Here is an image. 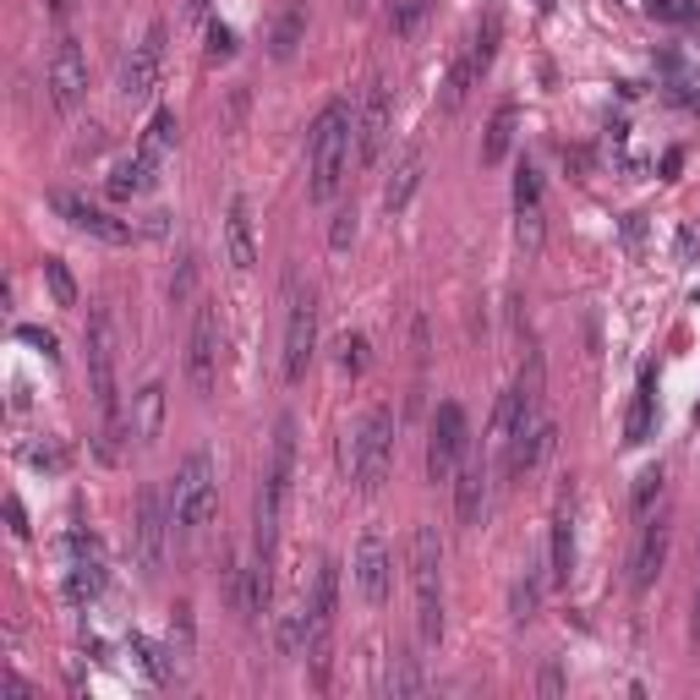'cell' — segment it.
Wrapping results in <instances>:
<instances>
[{
	"instance_id": "obj_1",
	"label": "cell",
	"mask_w": 700,
	"mask_h": 700,
	"mask_svg": "<svg viewBox=\"0 0 700 700\" xmlns=\"http://www.w3.org/2000/svg\"><path fill=\"white\" fill-rule=\"evenodd\" d=\"M351 138H356V116L345 99L323 105L312 132H306V159H312V181H306V197L312 203H334L340 186H345V164H351Z\"/></svg>"
},
{
	"instance_id": "obj_2",
	"label": "cell",
	"mask_w": 700,
	"mask_h": 700,
	"mask_svg": "<svg viewBox=\"0 0 700 700\" xmlns=\"http://www.w3.org/2000/svg\"><path fill=\"white\" fill-rule=\"evenodd\" d=\"M88 384H94V406H99V454L116 460V438H121V389H116V317L105 306L88 312Z\"/></svg>"
},
{
	"instance_id": "obj_3",
	"label": "cell",
	"mask_w": 700,
	"mask_h": 700,
	"mask_svg": "<svg viewBox=\"0 0 700 700\" xmlns=\"http://www.w3.org/2000/svg\"><path fill=\"white\" fill-rule=\"evenodd\" d=\"M290 476H295V417H280L274 427V454H269V476L258 493V531H252V559L274 563V542H280V520L290 504Z\"/></svg>"
},
{
	"instance_id": "obj_4",
	"label": "cell",
	"mask_w": 700,
	"mask_h": 700,
	"mask_svg": "<svg viewBox=\"0 0 700 700\" xmlns=\"http://www.w3.org/2000/svg\"><path fill=\"white\" fill-rule=\"evenodd\" d=\"M219 509V471H214V454H186L181 471H175V487H170V526L175 537H197Z\"/></svg>"
},
{
	"instance_id": "obj_5",
	"label": "cell",
	"mask_w": 700,
	"mask_h": 700,
	"mask_svg": "<svg viewBox=\"0 0 700 700\" xmlns=\"http://www.w3.org/2000/svg\"><path fill=\"white\" fill-rule=\"evenodd\" d=\"M411 585H417V629L427 646L443 640V542L432 526L411 531Z\"/></svg>"
},
{
	"instance_id": "obj_6",
	"label": "cell",
	"mask_w": 700,
	"mask_h": 700,
	"mask_svg": "<svg viewBox=\"0 0 700 700\" xmlns=\"http://www.w3.org/2000/svg\"><path fill=\"white\" fill-rule=\"evenodd\" d=\"M395 465V411L389 406H373L367 421L356 427V438L345 443V471L356 482V493H378L384 476Z\"/></svg>"
},
{
	"instance_id": "obj_7",
	"label": "cell",
	"mask_w": 700,
	"mask_h": 700,
	"mask_svg": "<svg viewBox=\"0 0 700 700\" xmlns=\"http://www.w3.org/2000/svg\"><path fill=\"white\" fill-rule=\"evenodd\" d=\"M186 384L197 400H214L219 384V306L203 301L192 312V334H186Z\"/></svg>"
},
{
	"instance_id": "obj_8",
	"label": "cell",
	"mask_w": 700,
	"mask_h": 700,
	"mask_svg": "<svg viewBox=\"0 0 700 700\" xmlns=\"http://www.w3.org/2000/svg\"><path fill=\"white\" fill-rule=\"evenodd\" d=\"M317 351V301L312 290L290 284V312H284V384H301Z\"/></svg>"
},
{
	"instance_id": "obj_9",
	"label": "cell",
	"mask_w": 700,
	"mask_h": 700,
	"mask_svg": "<svg viewBox=\"0 0 700 700\" xmlns=\"http://www.w3.org/2000/svg\"><path fill=\"white\" fill-rule=\"evenodd\" d=\"M170 498L159 487H142L138 493V520H132V542H138V569L142 574H159L164 563V542H170Z\"/></svg>"
},
{
	"instance_id": "obj_10",
	"label": "cell",
	"mask_w": 700,
	"mask_h": 700,
	"mask_svg": "<svg viewBox=\"0 0 700 700\" xmlns=\"http://www.w3.org/2000/svg\"><path fill=\"white\" fill-rule=\"evenodd\" d=\"M465 411L454 406V400H443L438 411H432V438H427V476L432 482H449L454 471H460V460H465Z\"/></svg>"
},
{
	"instance_id": "obj_11",
	"label": "cell",
	"mask_w": 700,
	"mask_h": 700,
	"mask_svg": "<svg viewBox=\"0 0 700 700\" xmlns=\"http://www.w3.org/2000/svg\"><path fill=\"white\" fill-rule=\"evenodd\" d=\"M164 39H170V28L153 22V28L142 33V44H132V55H127V66H121V99H127V105H142V99L153 94L159 66H164Z\"/></svg>"
},
{
	"instance_id": "obj_12",
	"label": "cell",
	"mask_w": 700,
	"mask_h": 700,
	"mask_svg": "<svg viewBox=\"0 0 700 700\" xmlns=\"http://www.w3.org/2000/svg\"><path fill=\"white\" fill-rule=\"evenodd\" d=\"M83 94H88V55H83L77 39H61L55 55H50V105L66 116V110L83 105Z\"/></svg>"
},
{
	"instance_id": "obj_13",
	"label": "cell",
	"mask_w": 700,
	"mask_h": 700,
	"mask_svg": "<svg viewBox=\"0 0 700 700\" xmlns=\"http://www.w3.org/2000/svg\"><path fill=\"white\" fill-rule=\"evenodd\" d=\"M356 591H362L367 607H384L389 591H395V553H389V542L378 531H367L356 542Z\"/></svg>"
},
{
	"instance_id": "obj_14",
	"label": "cell",
	"mask_w": 700,
	"mask_h": 700,
	"mask_svg": "<svg viewBox=\"0 0 700 700\" xmlns=\"http://www.w3.org/2000/svg\"><path fill=\"white\" fill-rule=\"evenodd\" d=\"M389 127H395V88L378 77L367 88V105H362V121H356V153H362V164H378V153L389 148Z\"/></svg>"
},
{
	"instance_id": "obj_15",
	"label": "cell",
	"mask_w": 700,
	"mask_h": 700,
	"mask_svg": "<svg viewBox=\"0 0 700 700\" xmlns=\"http://www.w3.org/2000/svg\"><path fill=\"white\" fill-rule=\"evenodd\" d=\"M50 203H55V214H61L72 230H83V236H94V241H110V247H127V241H132V225H127V219H116V214L83 203L77 192H55Z\"/></svg>"
},
{
	"instance_id": "obj_16",
	"label": "cell",
	"mask_w": 700,
	"mask_h": 700,
	"mask_svg": "<svg viewBox=\"0 0 700 700\" xmlns=\"http://www.w3.org/2000/svg\"><path fill=\"white\" fill-rule=\"evenodd\" d=\"M548 574L553 585L574 580V482L559 493V509H553V542H548Z\"/></svg>"
},
{
	"instance_id": "obj_17",
	"label": "cell",
	"mask_w": 700,
	"mask_h": 700,
	"mask_svg": "<svg viewBox=\"0 0 700 700\" xmlns=\"http://www.w3.org/2000/svg\"><path fill=\"white\" fill-rule=\"evenodd\" d=\"M663 563H668V515L646 520V531L635 542V559H629V585L635 591H651L657 574H663Z\"/></svg>"
},
{
	"instance_id": "obj_18",
	"label": "cell",
	"mask_w": 700,
	"mask_h": 700,
	"mask_svg": "<svg viewBox=\"0 0 700 700\" xmlns=\"http://www.w3.org/2000/svg\"><path fill=\"white\" fill-rule=\"evenodd\" d=\"M225 258L236 274H247L258 263V236H252V203L247 197H230V214H225Z\"/></svg>"
},
{
	"instance_id": "obj_19",
	"label": "cell",
	"mask_w": 700,
	"mask_h": 700,
	"mask_svg": "<svg viewBox=\"0 0 700 700\" xmlns=\"http://www.w3.org/2000/svg\"><path fill=\"white\" fill-rule=\"evenodd\" d=\"M421 170H427V153H421V148H406L400 164H395V175L384 181V208H389V214H406V208H411V197H417V186H421Z\"/></svg>"
},
{
	"instance_id": "obj_20",
	"label": "cell",
	"mask_w": 700,
	"mask_h": 700,
	"mask_svg": "<svg viewBox=\"0 0 700 700\" xmlns=\"http://www.w3.org/2000/svg\"><path fill=\"white\" fill-rule=\"evenodd\" d=\"M482 504H487V465L471 460V465H460V476H454V515H460L465 526H476V520H482Z\"/></svg>"
},
{
	"instance_id": "obj_21",
	"label": "cell",
	"mask_w": 700,
	"mask_h": 700,
	"mask_svg": "<svg viewBox=\"0 0 700 700\" xmlns=\"http://www.w3.org/2000/svg\"><path fill=\"white\" fill-rule=\"evenodd\" d=\"M269 559H252L241 569V591H236V602H241V618L247 624H258L263 613H269V591H274V580H269Z\"/></svg>"
},
{
	"instance_id": "obj_22",
	"label": "cell",
	"mask_w": 700,
	"mask_h": 700,
	"mask_svg": "<svg viewBox=\"0 0 700 700\" xmlns=\"http://www.w3.org/2000/svg\"><path fill=\"white\" fill-rule=\"evenodd\" d=\"M651 421H657V373H646L640 389H635V400H629L624 443H646V438H651Z\"/></svg>"
},
{
	"instance_id": "obj_23",
	"label": "cell",
	"mask_w": 700,
	"mask_h": 700,
	"mask_svg": "<svg viewBox=\"0 0 700 700\" xmlns=\"http://www.w3.org/2000/svg\"><path fill=\"white\" fill-rule=\"evenodd\" d=\"M476 77H482V66H476V55H471V44H465V50L454 55L449 77H443V99H438V105H443V116H454V110L465 105V94H471V83H476Z\"/></svg>"
},
{
	"instance_id": "obj_24",
	"label": "cell",
	"mask_w": 700,
	"mask_h": 700,
	"mask_svg": "<svg viewBox=\"0 0 700 700\" xmlns=\"http://www.w3.org/2000/svg\"><path fill=\"white\" fill-rule=\"evenodd\" d=\"M515 127H520V110H515V105H498L493 121H487V138H482V164H504V159H509Z\"/></svg>"
},
{
	"instance_id": "obj_25",
	"label": "cell",
	"mask_w": 700,
	"mask_h": 700,
	"mask_svg": "<svg viewBox=\"0 0 700 700\" xmlns=\"http://www.w3.org/2000/svg\"><path fill=\"white\" fill-rule=\"evenodd\" d=\"M99 591H105V559H72V569H66V602L88 607Z\"/></svg>"
},
{
	"instance_id": "obj_26",
	"label": "cell",
	"mask_w": 700,
	"mask_h": 700,
	"mask_svg": "<svg viewBox=\"0 0 700 700\" xmlns=\"http://www.w3.org/2000/svg\"><path fill=\"white\" fill-rule=\"evenodd\" d=\"M301 33H306V0H290V6L280 11V22H274V33H269V50H274V61H290V55H295Z\"/></svg>"
},
{
	"instance_id": "obj_27",
	"label": "cell",
	"mask_w": 700,
	"mask_h": 700,
	"mask_svg": "<svg viewBox=\"0 0 700 700\" xmlns=\"http://www.w3.org/2000/svg\"><path fill=\"white\" fill-rule=\"evenodd\" d=\"M153 170H159V164H148V159L138 153V159H127V164H121V170L105 181V192H110L116 203H127V197H138V192H148V186H153Z\"/></svg>"
},
{
	"instance_id": "obj_28",
	"label": "cell",
	"mask_w": 700,
	"mask_h": 700,
	"mask_svg": "<svg viewBox=\"0 0 700 700\" xmlns=\"http://www.w3.org/2000/svg\"><path fill=\"white\" fill-rule=\"evenodd\" d=\"M164 427V384H148L138 395V417H132V438L138 443H153Z\"/></svg>"
},
{
	"instance_id": "obj_29",
	"label": "cell",
	"mask_w": 700,
	"mask_h": 700,
	"mask_svg": "<svg viewBox=\"0 0 700 700\" xmlns=\"http://www.w3.org/2000/svg\"><path fill=\"white\" fill-rule=\"evenodd\" d=\"M175 132H181V127H175V110H159V116L148 121V132H142L138 153L148 159V164H159V159H164V153L175 148Z\"/></svg>"
},
{
	"instance_id": "obj_30",
	"label": "cell",
	"mask_w": 700,
	"mask_h": 700,
	"mask_svg": "<svg viewBox=\"0 0 700 700\" xmlns=\"http://www.w3.org/2000/svg\"><path fill=\"white\" fill-rule=\"evenodd\" d=\"M537 607H542V574L526 569V574L515 580V591H509V613H515V624H531Z\"/></svg>"
},
{
	"instance_id": "obj_31",
	"label": "cell",
	"mask_w": 700,
	"mask_h": 700,
	"mask_svg": "<svg viewBox=\"0 0 700 700\" xmlns=\"http://www.w3.org/2000/svg\"><path fill=\"white\" fill-rule=\"evenodd\" d=\"M515 236H520V252H526V258L542 252V241H548V214H542V203H537V208H515Z\"/></svg>"
},
{
	"instance_id": "obj_32",
	"label": "cell",
	"mask_w": 700,
	"mask_h": 700,
	"mask_svg": "<svg viewBox=\"0 0 700 700\" xmlns=\"http://www.w3.org/2000/svg\"><path fill=\"white\" fill-rule=\"evenodd\" d=\"M44 284H50V301L55 306H77V280L61 258H44Z\"/></svg>"
},
{
	"instance_id": "obj_33",
	"label": "cell",
	"mask_w": 700,
	"mask_h": 700,
	"mask_svg": "<svg viewBox=\"0 0 700 700\" xmlns=\"http://www.w3.org/2000/svg\"><path fill=\"white\" fill-rule=\"evenodd\" d=\"M384 685H389V696H417V690H421L417 657H411V651H400V657L389 663V679H384Z\"/></svg>"
},
{
	"instance_id": "obj_34",
	"label": "cell",
	"mask_w": 700,
	"mask_h": 700,
	"mask_svg": "<svg viewBox=\"0 0 700 700\" xmlns=\"http://www.w3.org/2000/svg\"><path fill=\"white\" fill-rule=\"evenodd\" d=\"M132 651H138V663L148 668V679H153V685H170V663H164V651H159L148 635H132Z\"/></svg>"
},
{
	"instance_id": "obj_35",
	"label": "cell",
	"mask_w": 700,
	"mask_h": 700,
	"mask_svg": "<svg viewBox=\"0 0 700 700\" xmlns=\"http://www.w3.org/2000/svg\"><path fill=\"white\" fill-rule=\"evenodd\" d=\"M471 55H476V66H482V72L493 66V55H498V17H487V22L471 33Z\"/></svg>"
},
{
	"instance_id": "obj_36",
	"label": "cell",
	"mask_w": 700,
	"mask_h": 700,
	"mask_svg": "<svg viewBox=\"0 0 700 700\" xmlns=\"http://www.w3.org/2000/svg\"><path fill=\"white\" fill-rule=\"evenodd\" d=\"M537 203H542V175L531 164H520L515 170V208H537Z\"/></svg>"
},
{
	"instance_id": "obj_37",
	"label": "cell",
	"mask_w": 700,
	"mask_h": 700,
	"mask_svg": "<svg viewBox=\"0 0 700 700\" xmlns=\"http://www.w3.org/2000/svg\"><path fill=\"white\" fill-rule=\"evenodd\" d=\"M427 11H432V0H406V6H400V11L389 17V28H395V39H411V33H417V28H421V17H427Z\"/></svg>"
},
{
	"instance_id": "obj_38",
	"label": "cell",
	"mask_w": 700,
	"mask_h": 700,
	"mask_svg": "<svg viewBox=\"0 0 700 700\" xmlns=\"http://www.w3.org/2000/svg\"><path fill=\"white\" fill-rule=\"evenodd\" d=\"M340 367H345L351 378L367 373V340H362V334H345V340H340Z\"/></svg>"
},
{
	"instance_id": "obj_39",
	"label": "cell",
	"mask_w": 700,
	"mask_h": 700,
	"mask_svg": "<svg viewBox=\"0 0 700 700\" xmlns=\"http://www.w3.org/2000/svg\"><path fill=\"white\" fill-rule=\"evenodd\" d=\"M236 55V33L225 22H208V61H230Z\"/></svg>"
},
{
	"instance_id": "obj_40",
	"label": "cell",
	"mask_w": 700,
	"mask_h": 700,
	"mask_svg": "<svg viewBox=\"0 0 700 700\" xmlns=\"http://www.w3.org/2000/svg\"><path fill=\"white\" fill-rule=\"evenodd\" d=\"M351 241H356V208H340V214H334V230H329V247L345 252Z\"/></svg>"
},
{
	"instance_id": "obj_41",
	"label": "cell",
	"mask_w": 700,
	"mask_h": 700,
	"mask_svg": "<svg viewBox=\"0 0 700 700\" xmlns=\"http://www.w3.org/2000/svg\"><path fill=\"white\" fill-rule=\"evenodd\" d=\"M17 340H22V345H33V351H44L50 362L61 356V345H55V334H50V329H39V323H22V329H17Z\"/></svg>"
},
{
	"instance_id": "obj_42",
	"label": "cell",
	"mask_w": 700,
	"mask_h": 700,
	"mask_svg": "<svg viewBox=\"0 0 700 700\" xmlns=\"http://www.w3.org/2000/svg\"><path fill=\"white\" fill-rule=\"evenodd\" d=\"M651 17H663V22H696V0H651Z\"/></svg>"
},
{
	"instance_id": "obj_43",
	"label": "cell",
	"mask_w": 700,
	"mask_h": 700,
	"mask_svg": "<svg viewBox=\"0 0 700 700\" xmlns=\"http://www.w3.org/2000/svg\"><path fill=\"white\" fill-rule=\"evenodd\" d=\"M192 274H197V258H181V274L170 280V301H186L192 295Z\"/></svg>"
},
{
	"instance_id": "obj_44",
	"label": "cell",
	"mask_w": 700,
	"mask_h": 700,
	"mask_svg": "<svg viewBox=\"0 0 700 700\" xmlns=\"http://www.w3.org/2000/svg\"><path fill=\"white\" fill-rule=\"evenodd\" d=\"M28 460H33L39 471H61V465H66V454H61L55 443H39V449H28Z\"/></svg>"
},
{
	"instance_id": "obj_45",
	"label": "cell",
	"mask_w": 700,
	"mask_h": 700,
	"mask_svg": "<svg viewBox=\"0 0 700 700\" xmlns=\"http://www.w3.org/2000/svg\"><path fill=\"white\" fill-rule=\"evenodd\" d=\"M6 526H11V537H17V542L28 537V509H22V498H17V493L6 498Z\"/></svg>"
},
{
	"instance_id": "obj_46",
	"label": "cell",
	"mask_w": 700,
	"mask_h": 700,
	"mask_svg": "<svg viewBox=\"0 0 700 700\" xmlns=\"http://www.w3.org/2000/svg\"><path fill=\"white\" fill-rule=\"evenodd\" d=\"M657 493H663V471H646V476H640V487H635V509H646Z\"/></svg>"
},
{
	"instance_id": "obj_47",
	"label": "cell",
	"mask_w": 700,
	"mask_h": 700,
	"mask_svg": "<svg viewBox=\"0 0 700 700\" xmlns=\"http://www.w3.org/2000/svg\"><path fill=\"white\" fill-rule=\"evenodd\" d=\"M542 696H563V674H559V663H548V668H542Z\"/></svg>"
},
{
	"instance_id": "obj_48",
	"label": "cell",
	"mask_w": 700,
	"mask_h": 700,
	"mask_svg": "<svg viewBox=\"0 0 700 700\" xmlns=\"http://www.w3.org/2000/svg\"><path fill=\"white\" fill-rule=\"evenodd\" d=\"M6 700H33V685L11 674V679H6Z\"/></svg>"
},
{
	"instance_id": "obj_49",
	"label": "cell",
	"mask_w": 700,
	"mask_h": 700,
	"mask_svg": "<svg viewBox=\"0 0 700 700\" xmlns=\"http://www.w3.org/2000/svg\"><path fill=\"white\" fill-rule=\"evenodd\" d=\"M679 252H685V258H700V236H696V230H685V236H679Z\"/></svg>"
},
{
	"instance_id": "obj_50",
	"label": "cell",
	"mask_w": 700,
	"mask_h": 700,
	"mask_svg": "<svg viewBox=\"0 0 700 700\" xmlns=\"http://www.w3.org/2000/svg\"><path fill=\"white\" fill-rule=\"evenodd\" d=\"M72 11H77V0H50V17H55V22H66Z\"/></svg>"
},
{
	"instance_id": "obj_51",
	"label": "cell",
	"mask_w": 700,
	"mask_h": 700,
	"mask_svg": "<svg viewBox=\"0 0 700 700\" xmlns=\"http://www.w3.org/2000/svg\"><path fill=\"white\" fill-rule=\"evenodd\" d=\"M208 11V0H186V17H203Z\"/></svg>"
},
{
	"instance_id": "obj_52",
	"label": "cell",
	"mask_w": 700,
	"mask_h": 700,
	"mask_svg": "<svg viewBox=\"0 0 700 700\" xmlns=\"http://www.w3.org/2000/svg\"><path fill=\"white\" fill-rule=\"evenodd\" d=\"M696 646H700V591H696Z\"/></svg>"
},
{
	"instance_id": "obj_53",
	"label": "cell",
	"mask_w": 700,
	"mask_h": 700,
	"mask_svg": "<svg viewBox=\"0 0 700 700\" xmlns=\"http://www.w3.org/2000/svg\"><path fill=\"white\" fill-rule=\"evenodd\" d=\"M362 6H367V0H351V11H362Z\"/></svg>"
}]
</instances>
